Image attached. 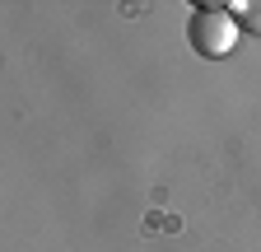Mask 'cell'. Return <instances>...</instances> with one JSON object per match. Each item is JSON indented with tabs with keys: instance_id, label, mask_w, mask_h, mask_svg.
<instances>
[{
	"instance_id": "cell-1",
	"label": "cell",
	"mask_w": 261,
	"mask_h": 252,
	"mask_svg": "<svg viewBox=\"0 0 261 252\" xmlns=\"http://www.w3.org/2000/svg\"><path fill=\"white\" fill-rule=\"evenodd\" d=\"M238 33H243V28H238V19H233L228 5H201V10L191 14V23H187L191 47L201 52V56H210V61H219V56L233 52Z\"/></svg>"
},
{
	"instance_id": "cell-2",
	"label": "cell",
	"mask_w": 261,
	"mask_h": 252,
	"mask_svg": "<svg viewBox=\"0 0 261 252\" xmlns=\"http://www.w3.org/2000/svg\"><path fill=\"white\" fill-rule=\"evenodd\" d=\"M238 19V28H247L252 38H261V0H243V5H228Z\"/></svg>"
}]
</instances>
